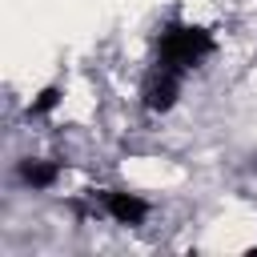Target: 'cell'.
<instances>
[{
    "instance_id": "obj_1",
    "label": "cell",
    "mask_w": 257,
    "mask_h": 257,
    "mask_svg": "<svg viewBox=\"0 0 257 257\" xmlns=\"http://www.w3.org/2000/svg\"><path fill=\"white\" fill-rule=\"evenodd\" d=\"M217 48H221L217 32L197 24V20H185V16H169L153 32V64H161L169 72H181L185 80L193 72H201L217 56Z\"/></svg>"
},
{
    "instance_id": "obj_2",
    "label": "cell",
    "mask_w": 257,
    "mask_h": 257,
    "mask_svg": "<svg viewBox=\"0 0 257 257\" xmlns=\"http://www.w3.org/2000/svg\"><path fill=\"white\" fill-rule=\"evenodd\" d=\"M88 205L96 217L120 225V229H141L149 217H153V201L137 189H124V185H104V189H92L88 193Z\"/></svg>"
},
{
    "instance_id": "obj_3",
    "label": "cell",
    "mask_w": 257,
    "mask_h": 257,
    "mask_svg": "<svg viewBox=\"0 0 257 257\" xmlns=\"http://www.w3.org/2000/svg\"><path fill=\"white\" fill-rule=\"evenodd\" d=\"M181 92H185V76L149 60V68L141 72V84H137V108L145 116H169L181 104Z\"/></svg>"
},
{
    "instance_id": "obj_4",
    "label": "cell",
    "mask_w": 257,
    "mask_h": 257,
    "mask_svg": "<svg viewBox=\"0 0 257 257\" xmlns=\"http://www.w3.org/2000/svg\"><path fill=\"white\" fill-rule=\"evenodd\" d=\"M64 161L60 157H36V153H24L16 157L12 165V181L24 189V193H52L60 181H64Z\"/></svg>"
},
{
    "instance_id": "obj_5",
    "label": "cell",
    "mask_w": 257,
    "mask_h": 257,
    "mask_svg": "<svg viewBox=\"0 0 257 257\" xmlns=\"http://www.w3.org/2000/svg\"><path fill=\"white\" fill-rule=\"evenodd\" d=\"M60 100H64V84H44V88L24 104V116H28V120H48V116L60 108Z\"/></svg>"
}]
</instances>
